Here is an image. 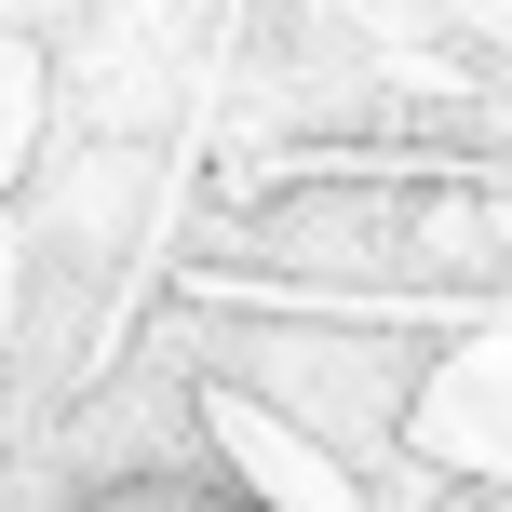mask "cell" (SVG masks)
<instances>
[{"instance_id":"cell-1","label":"cell","mask_w":512,"mask_h":512,"mask_svg":"<svg viewBox=\"0 0 512 512\" xmlns=\"http://www.w3.org/2000/svg\"><path fill=\"white\" fill-rule=\"evenodd\" d=\"M81 512H256L230 472H122V486H95Z\"/></svg>"}]
</instances>
